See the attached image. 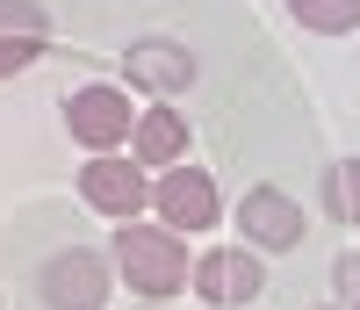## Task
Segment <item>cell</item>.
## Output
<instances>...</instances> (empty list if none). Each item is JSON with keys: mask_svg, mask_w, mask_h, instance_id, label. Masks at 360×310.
I'll return each instance as SVG.
<instances>
[{"mask_svg": "<svg viewBox=\"0 0 360 310\" xmlns=\"http://www.w3.org/2000/svg\"><path fill=\"white\" fill-rule=\"evenodd\" d=\"M108 267H115V282H123L130 296L166 303V296H180V289H188L195 253H188V238H180L173 224H159V216H137V224H115Z\"/></svg>", "mask_w": 360, "mask_h": 310, "instance_id": "obj_1", "label": "cell"}, {"mask_svg": "<svg viewBox=\"0 0 360 310\" xmlns=\"http://www.w3.org/2000/svg\"><path fill=\"white\" fill-rule=\"evenodd\" d=\"M130 123H137V94L123 80H86L65 94V137L79 151H123Z\"/></svg>", "mask_w": 360, "mask_h": 310, "instance_id": "obj_2", "label": "cell"}, {"mask_svg": "<svg viewBox=\"0 0 360 310\" xmlns=\"http://www.w3.org/2000/svg\"><path fill=\"white\" fill-rule=\"evenodd\" d=\"M79 202L108 224H137L152 216V166H137L130 151H94L79 166Z\"/></svg>", "mask_w": 360, "mask_h": 310, "instance_id": "obj_3", "label": "cell"}, {"mask_svg": "<svg viewBox=\"0 0 360 310\" xmlns=\"http://www.w3.org/2000/svg\"><path fill=\"white\" fill-rule=\"evenodd\" d=\"M108 289H115V267H108V253H94V245H58V253L37 267L44 310H101Z\"/></svg>", "mask_w": 360, "mask_h": 310, "instance_id": "obj_4", "label": "cell"}, {"mask_svg": "<svg viewBox=\"0 0 360 310\" xmlns=\"http://www.w3.org/2000/svg\"><path fill=\"white\" fill-rule=\"evenodd\" d=\"M152 216L159 224H173L180 238L188 231H217L224 224V195H217V173L209 166H166V173H152Z\"/></svg>", "mask_w": 360, "mask_h": 310, "instance_id": "obj_5", "label": "cell"}, {"mask_svg": "<svg viewBox=\"0 0 360 310\" xmlns=\"http://www.w3.org/2000/svg\"><path fill=\"white\" fill-rule=\"evenodd\" d=\"M310 231L303 202H295L288 188H274V180H259V188L238 195V238L252 245V253H295Z\"/></svg>", "mask_w": 360, "mask_h": 310, "instance_id": "obj_6", "label": "cell"}, {"mask_svg": "<svg viewBox=\"0 0 360 310\" xmlns=\"http://www.w3.org/2000/svg\"><path fill=\"white\" fill-rule=\"evenodd\" d=\"M188 289H195L209 310H245V303L266 289V267H259L252 245H209V253H195Z\"/></svg>", "mask_w": 360, "mask_h": 310, "instance_id": "obj_7", "label": "cell"}, {"mask_svg": "<svg viewBox=\"0 0 360 310\" xmlns=\"http://www.w3.org/2000/svg\"><path fill=\"white\" fill-rule=\"evenodd\" d=\"M123 87L137 101H180L195 87V51L173 37H137L123 51Z\"/></svg>", "mask_w": 360, "mask_h": 310, "instance_id": "obj_8", "label": "cell"}, {"mask_svg": "<svg viewBox=\"0 0 360 310\" xmlns=\"http://www.w3.org/2000/svg\"><path fill=\"white\" fill-rule=\"evenodd\" d=\"M123 151L137 166H152V173L180 166V159H188V116H180V101H137V123H130Z\"/></svg>", "mask_w": 360, "mask_h": 310, "instance_id": "obj_9", "label": "cell"}, {"mask_svg": "<svg viewBox=\"0 0 360 310\" xmlns=\"http://www.w3.org/2000/svg\"><path fill=\"white\" fill-rule=\"evenodd\" d=\"M317 202L332 224H360V159H332L317 180Z\"/></svg>", "mask_w": 360, "mask_h": 310, "instance_id": "obj_10", "label": "cell"}, {"mask_svg": "<svg viewBox=\"0 0 360 310\" xmlns=\"http://www.w3.org/2000/svg\"><path fill=\"white\" fill-rule=\"evenodd\" d=\"M288 22L310 37H353L360 29V0H288Z\"/></svg>", "mask_w": 360, "mask_h": 310, "instance_id": "obj_11", "label": "cell"}, {"mask_svg": "<svg viewBox=\"0 0 360 310\" xmlns=\"http://www.w3.org/2000/svg\"><path fill=\"white\" fill-rule=\"evenodd\" d=\"M0 37H51L44 0H0Z\"/></svg>", "mask_w": 360, "mask_h": 310, "instance_id": "obj_12", "label": "cell"}, {"mask_svg": "<svg viewBox=\"0 0 360 310\" xmlns=\"http://www.w3.org/2000/svg\"><path fill=\"white\" fill-rule=\"evenodd\" d=\"M51 51V37H0V80H15V73H29L37 58Z\"/></svg>", "mask_w": 360, "mask_h": 310, "instance_id": "obj_13", "label": "cell"}, {"mask_svg": "<svg viewBox=\"0 0 360 310\" xmlns=\"http://www.w3.org/2000/svg\"><path fill=\"white\" fill-rule=\"evenodd\" d=\"M332 303L339 310H360V253H353V245L332 260Z\"/></svg>", "mask_w": 360, "mask_h": 310, "instance_id": "obj_14", "label": "cell"}, {"mask_svg": "<svg viewBox=\"0 0 360 310\" xmlns=\"http://www.w3.org/2000/svg\"><path fill=\"white\" fill-rule=\"evenodd\" d=\"M317 310H339V303H317Z\"/></svg>", "mask_w": 360, "mask_h": 310, "instance_id": "obj_15", "label": "cell"}]
</instances>
